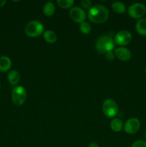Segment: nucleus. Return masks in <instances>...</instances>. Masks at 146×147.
Returning a JSON list of instances; mask_svg holds the SVG:
<instances>
[{
  "instance_id": "nucleus-1",
  "label": "nucleus",
  "mask_w": 146,
  "mask_h": 147,
  "mask_svg": "<svg viewBox=\"0 0 146 147\" xmlns=\"http://www.w3.org/2000/svg\"><path fill=\"white\" fill-rule=\"evenodd\" d=\"M87 17L92 23L102 24L107 21L108 19L109 11L102 4H94L89 9Z\"/></svg>"
},
{
  "instance_id": "nucleus-2",
  "label": "nucleus",
  "mask_w": 146,
  "mask_h": 147,
  "mask_svg": "<svg viewBox=\"0 0 146 147\" xmlns=\"http://www.w3.org/2000/svg\"><path fill=\"white\" fill-rule=\"evenodd\" d=\"M95 47L98 53L101 54L113 52L115 48L114 40L109 35H101L96 41Z\"/></svg>"
},
{
  "instance_id": "nucleus-3",
  "label": "nucleus",
  "mask_w": 146,
  "mask_h": 147,
  "mask_svg": "<svg viewBox=\"0 0 146 147\" xmlns=\"http://www.w3.org/2000/svg\"><path fill=\"white\" fill-rule=\"evenodd\" d=\"M24 32L29 37H37L44 33V25L41 22L31 20L26 24Z\"/></svg>"
},
{
  "instance_id": "nucleus-4",
  "label": "nucleus",
  "mask_w": 146,
  "mask_h": 147,
  "mask_svg": "<svg viewBox=\"0 0 146 147\" xmlns=\"http://www.w3.org/2000/svg\"><path fill=\"white\" fill-rule=\"evenodd\" d=\"M27 93L25 88L21 86H16L11 91V100L16 106H21L27 100Z\"/></svg>"
},
{
  "instance_id": "nucleus-5",
  "label": "nucleus",
  "mask_w": 146,
  "mask_h": 147,
  "mask_svg": "<svg viewBox=\"0 0 146 147\" xmlns=\"http://www.w3.org/2000/svg\"><path fill=\"white\" fill-rule=\"evenodd\" d=\"M102 110L106 117L112 119L114 118L118 113V105L113 99H106L102 105Z\"/></svg>"
},
{
  "instance_id": "nucleus-6",
  "label": "nucleus",
  "mask_w": 146,
  "mask_h": 147,
  "mask_svg": "<svg viewBox=\"0 0 146 147\" xmlns=\"http://www.w3.org/2000/svg\"><path fill=\"white\" fill-rule=\"evenodd\" d=\"M127 12L129 16L132 18L140 20L145 14L146 7L142 3H135L128 7Z\"/></svg>"
},
{
  "instance_id": "nucleus-7",
  "label": "nucleus",
  "mask_w": 146,
  "mask_h": 147,
  "mask_svg": "<svg viewBox=\"0 0 146 147\" xmlns=\"http://www.w3.org/2000/svg\"><path fill=\"white\" fill-rule=\"evenodd\" d=\"M133 40L131 33L127 30H120L115 35V44L119 46H126L130 44Z\"/></svg>"
},
{
  "instance_id": "nucleus-8",
  "label": "nucleus",
  "mask_w": 146,
  "mask_h": 147,
  "mask_svg": "<svg viewBox=\"0 0 146 147\" xmlns=\"http://www.w3.org/2000/svg\"><path fill=\"white\" fill-rule=\"evenodd\" d=\"M140 128V121L137 118H131L126 121L124 125L125 132L127 134H135L137 133Z\"/></svg>"
},
{
  "instance_id": "nucleus-9",
  "label": "nucleus",
  "mask_w": 146,
  "mask_h": 147,
  "mask_svg": "<svg viewBox=\"0 0 146 147\" xmlns=\"http://www.w3.org/2000/svg\"><path fill=\"white\" fill-rule=\"evenodd\" d=\"M70 17L73 21L80 24V23L85 22L87 14L83 9L79 7H74L70 9Z\"/></svg>"
},
{
  "instance_id": "nucleus-10",
  "label": "nucleus",
  "mask_w": 146,
  "mask_h": 147,
  "mask_svg": "<svg viewBox=\"0 0 146 147\" xmlns=\"http://www.w3.org/2000/svg\"><path fill=\"white\" fill-rule=\"evenodd\" d=\"M114 54L118 60H122V61H127L131 58L132 55L130 50L125 47H120L116 48L114 51Z\"/></svg>"
},
{
  "instance_id": "nucleus-11",
  "label": "nucleus",
  "mask_w": 146,
  "mask_h": 147,
  "mask_svg": "<svg viewBox=\"0 0 146 147\" xmlns=\"http://www.w3.org/2000/svg\"><path fill=\"white\" fill-rule=\"evenodd\" d=\"M11 67V60L7 56L0 57V71L5 73L9 70Z\"/></svg>"
},
{
  "instance_id": "nucleus-12",
  "label": "nucleus",
  "mask_w": 146,
  "mask_h": 147,
  "mask_svg": "<svg viewBox=\"0 0 146 147\" xmlns=\"http://www.w3.org/2000/svg\"><path fill=\"white\" fill-rule=\"evenodd\" d=\"M7 79L9 83L12 86H17L20 80V75L17 70H10L7 75Z\"/></svg>"
},
{
  "instance_id": "nucleus-13",
  "label": "nucleus",
  "mask_w": 146,
  "mask_h": 147,
  "mask_svg": "<svg viewBox=\"0 0 146 147\" xmlns=\"http://www.w3.org/2000/svg\"><path fill=\"white\" fill-rule=\"evenodd\" d=\"M135 30L141 36H146V19L142 18L136 22Z\"/></svg>"
},
{
  "instance_id": "nucleus-14",
  "label": "nucleus",
  "mask_w": 146,
  "mask_h": 147,
  "mask_svg": "<svg viewBox=\"0 0 146 147\" xmlns=\"http://www.w3.org/2000/svg\"><path fill=\"white\" fill-rule=\"evenodd\" d=\"M43 37L47 42L53 44L57 40V36L54 32L52 30H46L43 33Z\"/></svg>"
},
{
  "instance_id": "nucleus-15",
  "label": "nucleus",
  "mask_w": 146,
  "mask_h": 147,
  "mask_svg": "<svg viewBox=\"0 0 146 147\" xmlns=\"http://www.w3.org/2000/svg\"><path fill=\"white\" fill-rule=\"evenodd\" d=\"M55 12V6L52 1H48L43 7V13L47 17H51Z\"/></svg>"
},
{
  "instance_id": "nucleus-16",
  "label": "nucleus",
  "mask_w": 146,
  "mask_h": 147,
  "mask_svg": "<svg viewBox=\"0 0 146 147\" xmlns=\"http://www.w3.org/2000/svg\"><path fill=\"white\" fill-rule=\"evenodd\" d=\"M112 9L117 14H123L126 11L125 4L121 1H115L111 5Z\"/></svg>"
},
{
  "instance_id": "nucleus-17",
  "label": "nucleus",
  "mask_w": 146,
  "mask_h": 147,
  "mask_svg": "<svg viewBox=\"0 0 146 147\" xmlns=\"http://www.w3.org/2000/svg\"><path fill=\"white\" fill-rule=\"evenodd\" d=\"M124 127L123 121L120 119H114L110 123V128L115 132H120Z\"/></svg>"
},
{
  "instance_id": "nucleus-18",
  "label": "nucleus",
  "mask_w": 146,
  "mask_h": 147,
  "mask_svg": "<svg viewBox=\"0 0 146 147\" xmlns=\"http://www.w3.org/2000/svg\"><path fill=\"white\" fill-rule=\"evenodd\" d=\"M57 5L62 9H69L74 4V0H58L57 1Z\"/></svg>"
},
{
  "instance_id": "nucleus-19",
  "label": "nucleus",
  "mask_w": 146,
  "mask_h": 147,
  "mask_svg": "<svg viewBox=\"0 0 146 147\" xmlns=\"http://www.w3.org/2000/svg\"><path fill=\"white\" fill-rule=\"evenodd\" d=\"M80 30L82 34H88L91 32V25L87 22H84L80 24Z\"/></svg>"
},
{
  "instance_id": "nucleus-20",
  "label": "nucleus",
  "mask_w": 146,
  "mask_h": 147,
  "mask_svg": "<svg viewBox=\"0 0 146 147\" xmlns=\"http://www.w3.org/2000/svg\"><path fill=\"white\" fill-rule=\"evenodd\" d=\"M80 4L82 7L86 9H90L92 7V2L90 0H82Z\"/></svg>"
},
{
  "instance_id": "nucleus-21",
  "label": "nucleus",
  "mask_w": 146,
  "mask_h": 147,
  "mask_svg": "<svg viewBox=\"0 0 146 147\" xmlns=\"http://www.w3.org/2000/svg\"><path fill=\"white\" fill-rule=\"evenodd\" d=\"M131 147H146V142L143 140L135 141Z\"/></svg>"
},
{
  "instance_id": "nucleus-22",
  "label": "nucleus",
  "mask_w": 146,
  "mask_h": 147,
  "mask_svg": "<svg viewBox=\"0 0 146 147\" xmlns=\"http://www.w3.org/2000/svg\"><path fill=\"white\" fill-rule=\"evenodd\" d=\"M104 55H105L106 59H107V60H109V61H113V60H114L115 54L113 52H108V53H107Z\"/></svg>"
},
{
  "instance_id": "nucleus-23",
  "label": "nucleus",
  "mask_w": 146,
  "mask_h": 147,
  "mask_svg": "<svg viewBox=\"0 0 146 147\" xmlns=\"http://www.w3.org/2000/svg\"><path fill=\"white\" fill-rule=\"evenodd\" d=\"M87 147H100V146H99V145L97 144L96 142H92V143H90V144L88 145V146Z\"/></svg>"
},
{
  "instance_id": "nucleus-24",
  "label": "nucleus",
  "mask_w": 146,
  "mask_h": 147,
  "mask_svg": "<svg viewBox=\"0 0 146 147\" xmlns=\"http://www.w3.org/2000/svg\"><path fill=\"white\" fill-rule=\"evenodd\" d=\"M6 3H7V1L5 0H0V7H4L6 4Z\"/></svg>"
},
{
  "instance_id": "nucleus-25",
  "label": "nucleus",
  "mask_w": 146,
  "mask_h": 147,
  "mask_svg": "<svg viewBox=\"0 0 146 147\" xmlns=\"http://www.w3.org/2000/svg\"><path fill=\"white\" fill-rule=\"evenodd\" d=\"M0 90H1V83H0Z\"/></svg>"
},
{
  "instance_id": "nucleus-26",
  "label": "nucleus",
  "mask_w": 146,
  "mask_h": 147,
  "mask_svg": "<svg viewBox=\"0 0 146 147\" xmlns=\"http://www.w3.org/2000/svg\"><path fill=\"white\" fill-rule=\"evenodd\" d=\"M145 73H146V67H145Z\"/></svg>"
},
{
  "instance_id": "nucleus-27",
  "label": "nucleus",
  "mask_w": 146,
  "mask_h": 147,
  "mask_svg": "<svg viewBox=\"0 0 146 147\" xmlns=\"http://www.w3.org/2000/svg\"><path fill=\"white\" fill-rule=\"evenodd\" d=\"M145 139H146V133H145Z\"/></svg>"
}]
</instances>
